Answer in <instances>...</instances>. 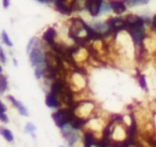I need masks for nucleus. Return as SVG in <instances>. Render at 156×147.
<instances>
[{
  "label": "nucleus",
  "instance_id": "nucleus-12",
  "mask_svg": "<svg viewBox=\"0 0 156 147\" xmlns=\"http://www.w3.org/2000/svg\"><path fill=\"white\" fill-rule=\"evenodd\" d=\"M112 11V7H111V2L110 0L106 1V0H102V4H101V10H100V15H104V13H108Z\"/></svg>",
  "mask_w": 156,
  "mask_h": 147
},
{
  "label": "nucleus",
  "instance_id": "nucleus-2",
  "mask_svg": "<svg viewBox=\"0 0 156 147\" xmlns=\"http://www.w3.org/2000/svg\"><path fill=\"white\" fill-rule=\"evenodd\" d=\"M61 132H62V136L68 146L76 145V142L79 140V130L74 129L71 124H67L63 128H61Z\"/></svg>",
  "mask_w": 156,
  "mask_h": 147
},
{
  "label": "nucleus",
  "instance_id": "nucleus-14",
  "mask_svg": "<svg viewBox=\"0 0 156 147\" xmlns=\"http://www.w3.org/2000/svg\"><path fill=\"white\" fill-rule=\"evenodd\" d=\"M1 40H2V43H4L6 46H9V47H12V46H13L12 40L10 39V36L7 35V33H6L5 30L1 32Z\"/></svg>",
  "mask_w": 156,
  "mask_h": 147
},
{
  "label": "nucleus",
  "instance_id": "nucleus-13",
  "mask_svg": "<svg viewBox=\"0 0 156 147\" xmlns=\"http://www.w3.org/2000/svg\"><path fill=\"white\" fill-rule=\"evenodd\" d=\"M136 79H138L139 86H140L143 90H145V91H149V87H147V83H146L145 75H144V74H138V75H136Z\"/></svg>",
  "mask_w": 156,
  "mask_h": 147
},
{
  "label": "nucleus",
  "instance_id": "nucleus-16",
  "mask_svg": "<svg viewBox=\"0 0 156 147\" xmlns=\"http://www.w3.org/2000/svg\"><path fill=\"white\" fill-rule=\"evenodd\" d=\"M37 38L35 36H33V38H30V40L28 41V45H27V49H26V51H27V53H29L30 52V50L34 47V45H35V43H37Z\"/></svg>",
  "mask_w": 156,
  "mask_h": 147
},
{
  "label": "nucleus",
  "instance_id": "nucleus-17",
  "mask_svg": "<svg viewBox=\"0 0 156 147\" xmlns=\"http://www.w3.org/2000/svg\"><path fill=\"white\" fill-rule=\"evenodd\" d=\"M0 121H1V123H4V124H7V123H9V117H7L6 112L0 113Z\"/></svg>",
  "mask_w": 156,
  "mask_h": 147
},
{
  "label": "nucleus",
  "instance_id": "nucleus-7",
  "mask_svg": "<svg viewBox=\"0 0 156 147\" xmlns=\"http://www.w3.org/2000/svg\"><path fill=\"white\" fill-rule=\"evenodd\" d=\"M111 2V7H112V12L116 15H122L127 11V4L124 0H110Z\"/></svg>",
  "mask_w": 156,
  "mask_h": 147
},
{
  "label": "nucleus",
  "instance_id": "nucleus-4",
  "mask_svg": "<svg viewBox=\"0 0 156 147\" xmlns=\"http://www.w3.org/2000/svg\"><path fill=\"white\" fill-rule=\"evenodd\" d=\"M102 0H88L87 1V11L91 17H96L100 15Z\"/></svg>",
  "mask_w": 156,
  "mask_h": 147
},
{
  "label": "nucleus",
  "instance_id": "nucleus-20",
  "mask_svg": "<svg viewBox=\"0 0 156 147\" xmlns=\"http://www.w3.org/2000/svg\"><path fill=\"white\" fill-rule=\"evenodd\" d=\"M2 6H4V9H9V6H10V0H2Z\"/></svg>",
  "mask_w": 156,
  "mask_h": 147
},
{
  "label": "nucleus",
  "instance_id": "nucleus-21",
  "mask_svg": "<svg viewBox=\"0 0 156 147\" xmlns=\"http://www.w3.org/2000/svg\"><path fill=\"white\" fill-rule=\"evenodd\" d=\"M12 63H13V66H15V67H17V66H18V62H17V60H16V58H13V60H12Z\"/></svg>",
  "mask_w": 156,
  "mask_h": 147
},
{
  "label": "nucleus",
  "instance_id": "nucleus-22",
  "mask_svg": "<svg viewBox=\"0 0 156 147\" xmlns=\"http://www.w3.org/2000/svg\"><path fill=\"white\" fill-rule=\"evenodd\" d=\"M1 62V61H0ZM0 73H2V67H1V64H0Z\"/></svg>",
  "mask_w": 156,
  "mask_h": 147
},
{
  "label": "nucleus",
  "instance_id": "nucleus-1",
  "mask_svg": "<svg viewBox=\"0 0 156 147\" xmlns=\"http://www.w3.org/2000/svg\"><path fill=\"white\" fill-rule=\"evenodd\" d=\"M28 56H29V62H30L32 67L35 68L39 66H45V51H44L43 46L40 45V41L37 40L34 47L30 50Z\"/></svg>",
  "mask_w": 156,
  "mask_h": 147
},
{
  "label": "nucleus",
  "instance_id": "nucleus-9",
  "mask_svg": "<svg viewBox=\"0 0 156 147\" xmlns=\"http://www.w3.org/2000/svg\"><path fill=\"white\" fill-rule=\"evenodd\" d=\"M0 135L5 138V141H7L10 143H12L15 141V137H13V134L11 132V130H9L4 126H0Z\"/></svg>",
  "mask_w": 156,
  "mask_h": 147
},
{
  "label": "nucleus",
  "instance_id": "nucleus-8",
  "mask_svg": "<svg viewBox=\"0 0 156 147\" xmlns=\"http://www.w3.org/2000/svg\"><path fill=\"white\" fill-rule=\"evenodd\" d=\"M45 103L49 108H60V102H58V98L56 96V94L54 91H49L46 94V97H45Z\"/></svg>",
  "mask_w": 156,
  "mask_h": 147
},
{
  "label": "nucleus",
  "instance_id": "nucleus-5",
  "mask_svg": "<svg viewBox=\"0 0 156 147\" xmlns=\"http://www.w3.org/2000/svg\"><path fill=\"white\" fill-rule=\"evenodd\" d=\"M56 36H57L56 29L54 27H49L43 34V41L49 46V45H51V44H54L56 41Z\"/></svg>",
  "mask_w": 156,
  "mask_h": 147
},
{
  "label": "nucleus",
  "instance_id": "nucleus-15",
  "mask_svg": "<svg viewBox=\"0 0 156 147\" xmlns=\"http://www.w3.org/2000/svg\"><path fill=\"white\" fill-rule=\"evenodd\" d=\"M35 130H37V126L33 123H27L26 126H24V132L26 134H30L33 137H35V135H34Z\"/></svg>",
  "mask_w": 156,
  "mask_h": 147
},
{
  "label": "nucleus",
  "instance_id": "nucleus-3",
  "mask_svg": "<svg viewBox=\"0 0 156 147\" xmlns=\"http://www.w3.org/2000/svg\"><path fill=\"white\" fill-rule=\"evenodd\" d=\"M107 23L113 33L124 32L127 29V22L124 17H110L107 19Z\"/></svg>",
  "mask_w": 156,
  "mask_h": 147
},
{
  "label": "nucleus",
  "instance_id": "nucleus-10",
  "mask_svg": "<svg viewBox=\"0 0 156 147\" xmlns=\"http://www.w3.org/2000/svg\"><path fill=\"white\" fill-rule=\"evenodd\" d=\"M9 89V81H7V77L4 75L2 73H0V95H4L6 92V90Z\"/></svg>",
  "mask_w": 156,
  "mask_h": 147
},
{
  "label": "nucleus",
  "instance_id": "nucleus-6",
  "mask_svg": "<svg viewBox=\"0 0 156 147\" xmlns=\"http://www.w3.org/2000/svg\"><path fill=\"white\" fill-rule=\"evenodd\" d=\"M6 98L12 103V106L20 112V114L21 115H23V117H28L29 115V113H28V109L26 108V106L21 102V101H18V100H16L13 96H11V95H9V96H6Z\"/></svg>",
  "mask_w": 156,
  "mask_h": 147
},
{
  "label": "nucleus",
  "instance_id": "nucleus-11",
  "mask_svg": "<svg viewBox=\"0 0 156 147\" xmlns=\"http://www.w3.org/2000/svg\"><path fill=\"white\" fill-rule=\"evenodd\" d=\"M128 7H135V6H143L147 5L150 0H124Z\"/></svg>",
  "mask_w": 156,
  "mask_h": 147
},
{
  "label": "nucleus",
  "instance_id": "nucleus-18",
  "mask_svg": "<svg viewBox=\"0 0 156 147\" xmlns=\"http://www.w3.org/2000/svg\"><path fill=\"white\" fill-rule=\"evenodd\" d=\"M0 61H1V63H6L7 62L6 55H5V52H4V50H2L1 46H0Z\"/></svg>",
  "mask_w": 156,
  "mask_h": 147
},
{
  "label": "nucleus",
  "instance_id": "nucleus-19",
  "mask_svg": "<svg viewBox=\"0 0 156 147\" xmlns=\"http://www.w3.org/2000/svg\"><path fill=\"white\" fill-rule=\"evenodd\" d=\"M7 111V108H6V106L0 101V113H2V112H6Z\"/></svg>",
  "mask_w": 156,
  "mask_h": 147
}]
</instances>
